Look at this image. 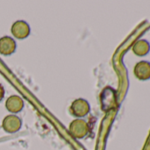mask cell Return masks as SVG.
I'll list each match as a JSON object with an SVG mask.
<instances>
[{"mask_svg":"<svg viewBox=\"0 0 150 150\" xmlns=\"http://www.w3.org/2000/svg\"><path fill=\"white\" fill-rule=\"evenodd\" d=\"M16 50V42L10 36H4L0 38V53L7 56L13 54Z\"/></svg>","mask_w":150,"mask_h":150,"instance_id":"5","label":"cell"},{"mask_svg":"<svg viewBox=\"0 0 150 150\" xmlns=\"http://www.w3.org/2000/svg\"><path fill=\"white\" fill-rule=\"evenodd\" d=\"M6 107L10 112L18 113L23 109L24 102L18 96H11L6 102Z\"/></svg>","mask_w":150,"mask_h":150,"instance_id":"6","label":"cell"},{"mask_svg":"<svg viewBox=\"0 0 150 150\" xmlns=\"http://www.w3.org/2000/svg\"><path fill=\"white\" fill-rule=\"evenodd\" d=\"M4 96H5V88L1 84H0V102L3 100Z\"/></svg>","mask_w":150,"mask_h":150,"instance_id":"7","label":"cell"},{"mask_svg":"<svg viewBox=\"0 0 150 150\" xmlns=\"http://www.w3.org/2000/svg\"><path fill=\"white\" fill-rule=\"evenodd\" d=\"M69 131L74 138L82 139L88 135L89 128L88 123L85 120L81 118H77L71 122L69 125Z\"/></svg>","mask_w":150,"mask_h":150,"instance_id":"1","label":"cell"},{"mask_svg":"<svg viewBox=\"0 0 150 150\" xmlns=\"http://www.w3.org/2000/svg\"><path fill=\"white\" fill-rule=\"evenodd\" d=\"M89 110H90V107H89L88 103L82 98L74 100L70 106L71 114L76 117H85L86 115L88 114Z\"/></svg>","mask_w":150,"mask_h":150,"instance_id":"2","label":"cell"},{"mask_svg":"<svg viewBox=\"0 0 150 150\" xmlns=\"http://www.w3.org/2000/svg\"><path fill=\"white\" fill-rule=\"evenodd\" d=\"M13 35L17 39H25L30 34V28L29 25L23 21H18L14 22L11 28Z\"/></svg>","mask_w":150,"mask_h":150,"instance_id":"4","label":"cell"},{"mask_svg":"<svg viewBox=\"0 0 150 150\" xmlns=\"http://www.w3.org/2000/svg\"><path fill=\"white\" fill-rule=\"evenodd\" d=\"M21 125L22 121L16 115H8L4 118L2 122L3 129L9 133H14L18 132L21 128Z\"/></svg>","mask_w":150,"mask_h":150,"instance_id":"3","label":"cell"}]
</instances>
